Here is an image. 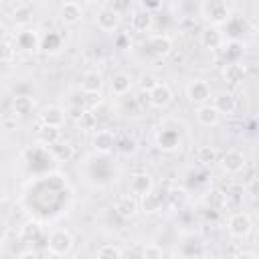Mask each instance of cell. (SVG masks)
<instances>
[{"mask_svg":"<svg viewBox=\"0 0 259 259\" xmlns=\"http://www.w3.org/2000/svg\"><path fill=\"white\" fill-rule=\"evenodd\" d=\"M198 10L208 26H221L231 18V6L225 0H206L200 4Z\"/></svg>","mask_w":259,"mask_h":259,"instance_id":"cell-1","label":"cell"},{"mask_svg":"<svg viewBox=\"0 0 259 259\" xmlns=\"http://www.w3.org/2000/svg\"><path fill=\"white\" fill-rule=\"evenodd\" d=\"M47 249L55 257H65L73 249V235L67 229H55L47 239Z\"/></svg>","mask_w":259,"mask_h":259,"instance_id":"cell-2","label":"cell"},{"mask_svg":"<svg viewBox=\"0 0 259 259\" xmlns=\"http://www.w3.org/2000/svg\"><path fill=\"white\" fill-rule=\"evenodd\" d=\"M227 231L233 239H245L253 231V221L247 212H235L227 221Z\"/></svg>","mask_w":259,"mask_h":259,"instance_id":"cell-3","label":"cell"},{"mask_svg":"<svg viewBox=\"0 0 259 259\" xmlns=\"http://www.w3.org/2000/svg\"><path fill=\"white\" fill-rule=\"evenodd\" d=\"M119 20H121V14L115 6H101L95 16V22L103 32H113L119 26Z\"/></svg>","mask_w":259,"mask_h":259,"instance_id":"cell-4","label":"cell"},{"mask_svg":"<svg viewBox=\"0 0 259 259\" xmlns=\"http://www.w3.org/2000/svg\"><path fill=\"white\" fill-rule=\"evenodd\" d=\"M186 97L194 105H204L210 99V85L206 81H202V79H194L186 87Z\"/></svg>","mask_w":259,"mask_h":259,"instance_id":"cell-5","label":"cell"},{"mask_svg":"<svg viewBox=\"0 0 259 259\" xmlns=\"http://www.w3.org/2000/svg\"><path fill=\"white\" fill-rule=\"evenodd\" d=\"M198 40H200V45L204 47V49H210V51H217V49H221L223 45H225V34H223V30L219 28V26H204L202 30H200V34H198Z\"/></svg>","mask_w":259,"mask_h":259,"instance_id":"cell-6","label":"cell"},{"mask_svg":"<svg viewBox=\"0 0 259 259\" xmlns=\"http://www.w3.org/2000/svg\"><path fill=\"white\" fill-rule=\"evenodd\" d=\"M91 144H93V150L99 152V154H111L115 150V144H117V138L113 132L109 130H99L93 134L91 138Z\"/></svg>","mask_w":259,"mask_h":259,"instance_id":"cell-7","label":"cell"},{"mask_svg":"<svg viewBox=\"0 0 259 259\" xmlns=\"http://www.w3.org/2000/svg\"><path fill=\"white\" fill-rule=\"evenodd\" d=\"M83 18V6L79 2H63L59 6V20L67 26L79 24Z\"/></svg>","mask_w":259,"mask_h":259,"instance_id":"cell-8","label":"cell"},{"mask_svg":"<svg viewBox=\"0 0 259 259\" xmlns=\"http://www.w3.org/2000/svg\"><path fill=\"white\" fill-rule=\"evenodd\" d=\"M150 190H154V180H152V176L148 172H134L130 176V192L132 194L144 196Z\"/></svg>","mask_w":259,"mask_h":259,"instance_id":"cell-9","label":"cell"},{"mask_svg":"<svg viewBox=\"0 0 259 259\" xmlns=\"http://www.w3.org/2000/svg\"><path fill=\"white\" fill-rule=\"evenodd\" d=\"M65 109L59 107V105H47L42 111H40V125H49V127H59L65 123Z\"/></svg>","mask_w":259,"mask_h":259,"instance_id":"cell-10","label":"cell"},{"mask_svg":"<svg viewBox=\"0 0 259 259\" xmlns=\"http://www.w3.org/2000/svg\"><path fill=\"white\" fill-rule=\"evenodd\" d=\"M245 164H247L245 156L241 152H237V150H231V152H227L221 158V168L227 174H239V172H243L245 170Z\"/></svg>","mask_w":259,"mask_h":259,"instance_id":"cell-11","label":"cell"},{"mask_svg":"<svg viewBox=\"0 0 259 259\" xmlns=\"http://www.w3.org/2000/svg\"><path fill=\"white\" fill-rule=\"evenodd\" d=\"M138 200L132 196V194H123V196H119L117 200H115V206H113V210H115V214L119 217V219H125V221H130V219H134L136 214H138Z\"/></svg>","mask_w":259,"mask_h":259,"instance_id":"cell-12","label":"cell"},{"mask_svg":"<svg viewBox=\"0 0 259 259\" xmlns=\"http://www.w3.org/2000/svg\"><path fill=\"white\" fill-rule=\"evenodd\" d=\"M152 24H154V16H152V12L148 8H138L130 16V26L136 32H146V30L152 28Z\"/></svg>","mask_w":259,"mask_h":259,"instance_id":"cell-13","label":"cell"},{"mask_svg":"<svg viewBox=\"0 0 259 259\" xmlns=\"http://www.w3.org/2000/svg\"><path fill=\"white\" fill-rule=\"evenodd\" d=\"M103 89V75L97 69H89L81 75V91L83 93H101Z\"/></svg>","mask_w":259,"mask_h":259,"instance_id":"cell-14","label":"cell"},{"mask_svg":"<svg viewBox=\"0 0 259 259\" xmlns=\"http://www.w3.org/2000/svg\"><path fill=\"white\" fill-rule=\"evenodd\" d=\"M172 97H174V93H172V89H170L166 83H158V87H156L154 91H150V93H148L150 105H152V107H156V109H162V107L170 105Z\"/></svg>","mask_w":259,"mask_h":259,"instance_id":"cell-15","label":"cell"},{"mask_svg":"<svg viewBox=\"0 0 259 259\" xmlns=\"http://www.w3.org/2000/svg\"><path fill=\"white\" fill-rule=\"evenodd\" d=\"M245 77H247V67H245L241 61L229 63V65H225V69H223V79H225L229 85H241V83L245 81Z\"/></svg>","mask_w":259,"mask_h":259,"instance_id":"cell-16","label":"cell"},{"mask_svg":"<svg viewBox=\"0 0 259 259\" xmlns=\"http://www.w3.org/2000/svg\"><path fill=\"white\" fill-rule=\"evenodd\" d=\"M148 47L156 57H168L172 53V49H174V40L168 34H156V36L150 38Z\"/></svg>","mask_w":259,"mask_h":259,"instance_id":"cell-17","label":"cell"},{"mask_svg":"<svg viewBox=\"0 0 259 259\" xmlns=\"http://www.w3.org/2000/svg\"><path fill=\"white\" fill-rule=\"evenodd\" d=\"M10 18L16 26H26L30 20H32V6L28 2H18L12 6V12H10Z\"/></svg>","mask_w":259,"mask_h":259,"instance_id":"cell-18","label":"cell"},{"mask_svg":"<svg viewBox=\"0 0 259 259\" xmlns=\"http://www.w3.org/2000/svg\"><path fill=\"white\" fill-rule=\"evenodd\" d=\"M196 119H198L200 125H204V127H212V125L219 123L221 115L217 113V109H214L210 103H204V105H198V109H196Z\"/></svg>","mask_w":259,"mask_h":259,"instance_id":"cell-19","label":"cell"},{"mask_svg":"<svg viewBox=\"0 0 259 259\" xmlns=\"http://www.w3.org/2000/svg\"><path fill=\"white\" fill-rule=\"evenodd\" d=\"M132 85H134V79H132V75L125 73V71H119V73H115V75L111 77V91H113L115 95H125V93L132 89Z\"/></svg>","mask_w":259,"mask_h":259,"instance_id":"cell-20","label":"cell"},{"mask_svg":"<svg viewBox=\"0 0 259 259\" xmlns=\"http://www.w3.org/2000/svg\"><path fill=\"white\" fill-rule=\"evenodd\" d=\"M34 105L36 103H34V99L30 95H16L12 99V111H14V115H20V117L30 115L34 111Z\"/></svg>","mask_w":259,"mask_h":259,"instance_id":"cell-21","label":"cell"},{"mask_svg":"<svg viewBox=\"0 0 259 259\" xmlns=\"http://www.w3.org/2000/svg\"><path fill=\"white\" fill-rule=\"evenodd\" d=\"M156 142H158V148L164 150V152H172V150H176V148L180 146L178 132H174V130H162V132L158 134Z\"/></svg>","mask_w":259,"mask_h":259,"instance_id":"cell-22","label":"cell"},{"mask_svg":"<svg viewBox=\"0 0 259 259\" xmlns=\"http://www.w3.org/2000/svg\"><path fill=\"white\" fill-rule=\"evenodd\" d=\"M212 107L217 109V113H219V115H229V113H233V111H235L237 101H235V97H233L231 93H219V95L214 97Z\"/></svg>","mask_w":259,"mask_h":259,"instance_id":"cell-23","label":"cell"},{"mask_svg":"<svg viewBox=\"0 0 259 259\" xmlns=\"http://www.w3.org/2000/svg\"><path fill=\"white\" fill-rule=\"evenodd\" d=\"M16 47L24 51H34L36 47H40V36L34 30H22L16 36Z\"/></svg>","mask_w":259,"mask_h":259,"instance_id":"cell-24","label":"cell"},{"mask_svg":"<svg viewBox=\"0 0 259 259\" xmlns=\"http://www.w3.org/2000/svg\"><path fill=\"white\" fill-rule=\"evenodd\" d=\"M36 140L42 146H55L57 142H61V130L59 127H49V125H40L36 132Z\"/></svg>","mask_w":259,"mask_h":259,"instance_id":"cell-25","label":"cell"},{"mask_svg":"<svg viewBox=\"0 0 259 259\" xmlns=\"http://www.w3.org/2000/svg\"><path fill=\"white\" fill-rule=\"evenodd\" d=\"M144 212H148V214H152V212H158L160 210V206H162V196H160V192H156V190H150L148 194H144L142 196V200H140V204H138Z\"/></svg>","mask_w":259,"mask_h":259,"instance_id":"cell-26","label":"cell"},{"mask_svg":"<svg viewBox=\"0 0 259 259\" xmlns=\"http://www.w3.org/2000/svg\"><path fill=\"white\" fill-rule=\"evenodd\" d=\"M51 152L59 162H67L73 156V146L69 142H57L55 146H51Z\"/></svg>","mask_w":259,"mask_h":259,"instance_id":"cell-27","label":"cell"},{"mask_svg":"<svg viewBox=\"0 0 259 259\" xmlns=\"http://www.w3.org/2000/svg\"><path fill=\"white\" fill-rule=\"evenodd\" d=\"M217 150L212 148V146H200L198 150H196V162H200V164H204V166H208V164H212V162H217Z\"/></svg>","mask_w":259,"mask_h":259,"instance_id":"cell-28","label":"cell"},{"mask_svg":"<svg viewBox=\"0 0 259 259\" xmlns=\"http://www.w3.org/2000/svg\"><path fill=\"white\" fill-rule=\"evenodd\" d=\"M38 235H40V225L36 221H28L20 227V237L26 241H34V239H38Z\"/></svg>","mask_w":259,"mask_h":259,"instance_id":"cell-29","label":"cell"},{"mask_svg":"<svg viewBox=\"0 0 259 259\" xmlns=\"http://www.w3.org/2000/svg\"><path fill=\"white\" fill-rule=\"evenodd\" d=\"M61 36L59 34H55V32H49L47 36H42L40 38V49H45V51H59L61 49Z\"/></svg>","mask_w":259,"mask_h":259,"instance_id":"cell-30","label":"cell"},{"mask_svg":"<svg viewBox=\"0 0 259 259\" xmlns=\"http://www.w3.org/2000/svg\"><path fill=\"white\" fill-rule=\"evenodd\" d=\"M158 77L156 75H150V73H146V75H142L140 77V81H138V87H140V91L142 93H150V91H154L156 87H158Z\"/></svg>","mask_w":259,"mask_h":259,"instance_id":"cell-31","label":"cell"},{"mask_svg":"<svg viewBox=\"0 0 259 259\" xmlns=\"http://www.w3.org/2000/svg\"><path fill=\"white\" fill-rule=\"evenodd\" d=\"M97 259H123L119 247L115 245H101L97 249Z\"/></svg>","mask_w":259,"mask_h":259,"instance_id":"cell-32","label":"cell"},{"mask_svg":"<svg viewBox=\"0 0 259 259\" xmlns=\"http://www.w3.org/2000/svg\"><path fill=\"white\" fill-rule=\"evenodd\" d=\"M16 55V47L8 40H2L0 42V63H10Z\"/></svg>","mask_w":259,"mask_h":259,"instance_id":"cell-33","label":"cell"},{"mask_svg":"<svg viewBox=\"0 0 259 259\" xmlns=\"http://www.w3.org/2000/svg\"><path fill=\"white\" fill-rule=\"evenodd\" d=\"M186 190L184 188H172L170 192H168V200H170V204L176 208V206H182L184 202H186Z\"/></svg>","mask_w":259,"mask_h":259,"instance_id":"cell-34","label":"cell"},{"mask_svg":"<svg viewBox=\"0 0 259 259\" xmlns=\"http://www.w3.org/2000/svg\"><path fill=\"white\" fill-rule=\"evenodd\" d=\"M142 259H162V247L156 243H148L142 249Z\"/></svg>","mask_w":259,"mask_h":259,"instance_id":"cell-35","label":"cell"},{"mask_svg":"<svg viewBox=\"0 0 259 259\" xmlns=\"http://www.w3.org/2000/svg\"><path fill=\"white\" fill-rule=\"evenodd\" d=\"M95 123H97V115H95L91 109H85L83 115L79 117V125H81L83 130H93Z\"/></svg>","mask_w":259,"mask_h":259,"instance_id":"cell-36","label":"cell"},{"mask_svg":"<svg viewBox=\"0 0 259 259\" xmlns=\"http://www.w3.org/2000/svg\"><path fill=\"white\" fill-rule=\"evenodd\" d=\"M71 107H83L85 109V93L81 89L71 91Z\"/></svg>","mask_w":259,"mask_h":259,"instance_id":"cell-37","label":"cell"},{"mask_svg":"<svg viewBox=\"0 0 259 259\" xmlns=\"http://www.w3.org/2000/svg\"><path fill=\"white\" fill-rule=\"evenodd\" d=\"M117 146H121L123 152H136V142H134L132 138H123L121 142L115 144V148H117Z\"/></svg>","mask_w":259,"mask_h":259,"instance_id":"cell-38","label":"cell"},{"mask_svg":"<svg viewBox=\"0 0 259 259\" xmlns=\"http://www.w3.org/2000/svg\"><path fill=\"white\" fill-rule=\"evenodd\" d=\"M18 259H40V257H38V253H34V251H24V253H20Z\"/></svg>","mask_w":259,"mask_h":259,"instance_id":"cell-39","label":"cell"},{"mask_svg":"<svg viewBox=\"0 0 259 259\" xmlns=\"http://www.w3.org/2000/svg\"><path fill=\"white\" fill-rule=\"evenodd\" d=\"M233 259H255V255L249 253V251H241V253H237Z\"/></svg>","mask_w":259,"mask_h":259,"instance_id":"cell-40","label":"cell"},{"mask_svg":"<svg viewBox=\"0 0 259 259\" xmlns=\"http://www.w3.org/2000/svg\"><path fill=\"white\" fill-rule=\"evenodd\" d=\"M4 198H6V192H4V188L0 186V202H4Z\"/></svg>","mask_w":259,"mask_h":259,"instance_id":"cell-41","label":"cell"}]
</instances>
